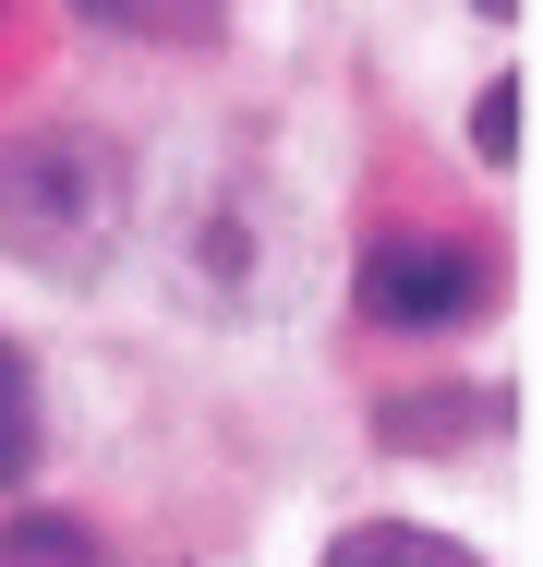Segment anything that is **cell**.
<instances>
[{"label":"cell","instance_id":"2","mask_svg":"<svg viewBox=\"0 0 543 567\" xmlns=\"http://www.w3.org/2000/svg\"><path fill=\"white\" fill-rule=\"evenodd\" d=\"M350 290H362L375 327H399V339H447V327H471V315L495 302V254L459 241V229H387V241L362 254Z\"/></svg>","mask_w":543,"mask_h":567},{"label":"cell","instance_id":"8","mask_svg":"<svg viewBox=\"0 0 543 567\" xmlns=\"http://www.w3.org/2000/svg\"><path fill=\"white\" fill-rule=\"evenodd\" d=\"M12 567H98V544L73 532V519H12V544H0Z\"/></svg>","mask_w":543,"mask_h":567},{"label":"cell","instance_id":"6","mask_svg":"<svg viewBox=\"0 0 543 567\" xmlns=\"http://www.w3.org/2000/svg\"><path fill=\"white\" fill-rule=\"evenodd\" d=\"M37 471V362L0 339V483H24Z\"/></svg>","mask_w":543,"mask_h":567},{"label":"cell","instance_id":"5","mask_svg":"<svg viewBox=\"0 0 543 567\" xmlns=\"http://www.w3.org/2000/svg\"><path fill=\"white\" fill-rule=\"evenodd\" d=\"M483 423H495V399H387V411H375L387 447H459V435H483Z\"/></svg>","mask_w":543,"mask_h":567},{"label":"cell","instance_id":"3","mask_svg":"<svg viewBox=\"0 0 543 567\" xmlns=\"http://www.w3.org/2000/svg\"><path fill=\"white\" fill-rule=\"evenodd\" d=\"M326 567H483V556L447 544V532H423V519H350L326 544Z\"/></svg>","mask_w":543,"mask_h":567},{"label":"cell","instance_id":"9","mask_svg":"<svg viewBox=\"0 0 543 567\" xmlns=\"http://www.w3.org/2000/svg\"><path fill=\"white\" fill-rule=\"evenodd\" d=\"M471 12H520V0H471Z\"/></svg>","mask_w":543,"mask_h":567},{"label":"cell","instance_id":"7","mask_svg":"<svg viewBox=\"0 0 543 567\" xmlns=\"http://www.w3.org/2000/svg\"><path fill=\"white\" fill-rule=\"evenodd\" d=\"M520 133H532V85H520V73H495V85H483V110H471V145L508 169V157H520Z\"/></svg>","mask_w":543,"mask_h":567},{"label":"cell","instance_id":"4","mask_svg":"<svg viewBox=\"0 0 543 567\" xmlns=\"http://www.w3.org/2000/svg\"><path fill=\"white\" fill-rule=\"evenodd\" d=\"M73 12L109 24V37H145V49H206L229 24V0H73Z\"/></svg>","mask_w":543,"mask_h":567},{"label":"cell","instance_id":"1","mask_svg":"<svg viewBox=\"0 0 543 567\" xmlns=\"http://www.w3.org/2000/svg\"><path fill=\"white\" fill-rule=\"evenodd\" d=\"M133 157L85 133V121H24L0 133V254L37 266V278H109L121 241H133Z\"/></svg>","mask_w":543,"mask_h":567}]
</instances>
